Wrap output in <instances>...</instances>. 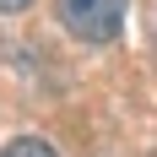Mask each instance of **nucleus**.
Instances as JSON below:
<instances>
[{"mask_svg": "<svg viewBox=\"0 0 157 157\" xmlns=\"http://www.w3.org/2000/svg\"><path fill=\"white\" fill-rule=\"evenodd\" d=\"M60 22L81 44H114L125 27V0H60Z\"/></svg>", "mask_w": 157, "mask_h": 157, "instance_id": "obj_1", "label": "nucleus"}, {"mask_svg": "<svg viewBox=\"0 0 157 157\" xmlns=\"http://www.w3.org/2000/svg\"><path fill=\"white\" fill-rule=\"evenodd\" d=\"M0 157H60L49 141H38V136H16V141L0 146Z\"/></svg>", "mask_w": 157, "mask_h": 157, "instance_id": "obj_2", "label": "nucleus"}, {"mask_svg": "<svg viewBox=\"0 0 157 157\" xmlns=\"http://www.w3.org/2000/svg\"><path fill=\"white\" fill-rule=\"evenodd\" d=\"M27 6H33V0H0V11H6V16H11V11H27Z\"/></svg>", "mask_w": 157, "mask_h": 157, "instance_id": "obj_3", "label": "nucleus"}]
</instances>
